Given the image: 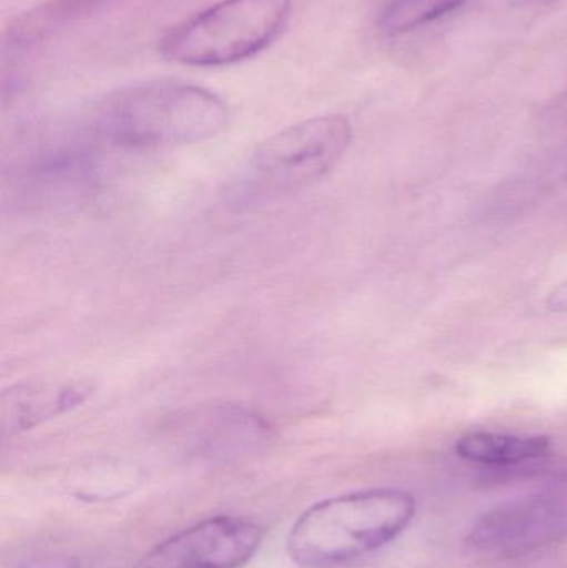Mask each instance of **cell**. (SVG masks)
Returning <instances> with one entry per match:
<instances>
[{"label": "cell", "instance_id": "7c38bea8", "mask_svg": "<svg viewBox=\"0 0 567 568\" xmlns=\"http://www.w3.org/2000/svg\"><path fill=\"white\" fill-rule=\"evenodd\" d=\"M546 310L551 313H567V280L548 294Z\"/></svg>", "mask_w": 567, "mask_h": 568}, {"label": "cell", "instance_id": "4fadbf2b", "mask_svg": "<svg viewBox=\"0 0 567 568\" xmlns=\"http://www.w3.org/2000/svg\"><path fill=\"white\" fill-rule=\"evenodd\" d=\"M27 568H75L72 560H45V562L32 564Z\"/></svg>", "mask_w": 567, "mask_h": 568}, {"label": "cell", "instance_id": "5b68a950", "mask_svg": "<svg viewBox=\"0 0 567 568\" xmlns=\"http://www.w3.org/2000/svg\"><path fill=\"white\" fill-rule=\"evenodd\" d=\"M263 537V527L246 517H209L156 544L133 568H242Z\"/></svg>", "mask_w": 567, "mask_h": 568}, {"label": "cell", "instance_id": "9c48e42d", "mask_svg": "<svg viewBox=\"0 0 567 568\" xmlns=\"http://www.w3.org/2000/svg\"><path fill=\"white\" fill-rule=\"evenodd\" d=\"M546 437H523L498 433H469L459 437L455 449L462 459L482 466H518L541 459L549 453Z\"/></svg>", "mask_w": 567, "mask_h": 568}, {"label": "cell", "instance_id": "7a4b0ae2", "mask_svg": "<svg viewBox=\"0 0 567 568\" xmlns=\"http://www.w3.org/2000/svg\"><path fill=\"white\" fill-rule=\"evenodd\" d=\"M229 119L226 103L203 87L153 82L109 97L100 106L99 130L117 145L159 149L205 142Z\"/></svg>", "mask_w": 567, "mask_h": 568}, {"label": "cell", "instance_id": "ba28073f", "mask_svg": "<svg viewBox=\"0 0 567 568\" xmlns=\"http://www.w3.org/2000/svg\"><path fill=\"white\" fill-rule=\"evenodd\" d=\"M193 446L209 453L252 449L269 436V427L252 410L233 404L203 407L180 420Z\"/></svg>", "mask_w": 567, "mask_h": 568}, {"label": "cell", "instance_id": "3957f363", "mask_svg": "<svg viewBox=\"0 0 567 568\" xmlns=\"http://www.w3.org/2000/svg\"><path fill=\"white\" fill-rule=\"evenodd\" d=\"M352 140V123L340 113L286 126L256 146L233 195L240 202H255L308 189L342 162Z\"/></svg>", "mask_w": 567, "mask_h": 568}, {"label": "cell", "instance_id": "52a82bcc", "mask_svg": "<svg viewBox=\"0 0 567 568\" xmlns=\"http://www.w3.org/2000/svg\"><path fill=\"white\" fill-rule=\"evenodd\" d=\"M95 386L87 381L23 383L3 390L0 420L3 436H17L89 399Z\"/></svg>", "mask_w": 567, "mask_h": 568}, {"label": "cell", "instance_id": "8992f818", "mask_svg": "<svg viewBox=\"0 0 567 568\" xmlns=\"http://www.w3.org/2000/svg\"><path fill=\"white\" fill-rule=\"evenodd\" d=\"M567 534V493L535 494L496 507L472 530L473 546L485 552H531Z\"/></svg>", "mask_w": 567, "mask_h": 568}, {"label": "cell", "instance_id": "6da1fadb", "mask_svg": "<svg viewBox=\"0 0 567 568\" xmlns=\"http://www.w3.org/2000/svg\"><path fill=\"white\" fill-rule=\"evenodd\" d=\"M415 514V499L402 489L330 497L296 519L286 550L300 567L343 566L388 546L408 529Z\"/></svg>", "mask_w": 567, "mask_h": 568}, {"label": "cell", "instance_id": "8fae6325", "mask_svg": "<svg viewBox=\"0 0 567 568\" xmlns=\"http://www.w3.org/2000/svg\"><path fill=\"white\" fill-rule=\"evenodd\" d=\"M468 0H389L379 16V27L389 36L418 30L462 9Z\"/></svg>", "mask_w": 567, "mask_h": 568}, {"label": "cell", "instance_id": "5bb4252c", "mask_svg": "<svg viewBox=\"0 0 567 568\" xmlns=\"http://www.w3.org/2000/svg\"><path fill=\"white\" fill-rule=\"evenodd\" d=\"M541 2H556V0H541Z\"/></svg>", "mask_w": 567, "mask_h": 568}, {"label": "cell", "instance_id": "30bf717a", "mask_svg": "<svg viewBox=\"0 0 567 568\" xmlns=\"http://www.w3.org/2000/svg\"><path fill=\"white\" fill-rule=\"evenodd\" d=\"M103 2L107 0H45L12 23L9 40L12 45H30L62 23L83 16Z\"/></svg>", "mask_w": 567, "mask_h": 568}, {"label": "cell", "instance_id": "277c9868", "mask_svg": "<svg viewBox=\"0 0 567 568\" xmlns=\"http://www.w3.org/2000/svg\"><path fill=\"white\" fill-rule=\"evenodd\" d=\"M290 16L292 0H220L173 27L160 53L180 65H232L266 49Z\"/></svg>", "mask_w": 567, "mask_h": 568}]
</instances>
